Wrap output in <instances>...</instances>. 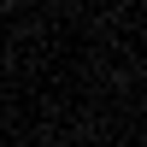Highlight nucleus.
Listing matches in <instances>:
<instances>
[{"label":"nucleus","mask_w":147,"mask_h":147,"mask_svg":"<svg viewBox=\"0 0 147 147\" xmlns=\"http://www.w3.org/2000/svg\"><path fill=\"white\" fill-rule=\"evenodd\" d=\"M12 6H24V0H12Z\"/></svg>","instance_id":"1"}]
</instances>
